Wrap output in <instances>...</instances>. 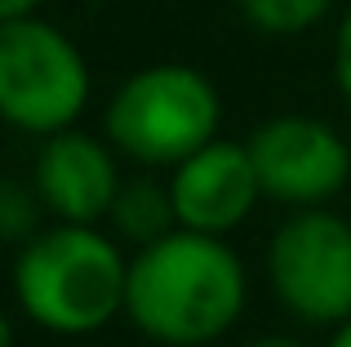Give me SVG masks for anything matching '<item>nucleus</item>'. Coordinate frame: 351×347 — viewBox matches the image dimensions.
Wrapping results in <instances>:
<instances>
[{"instance_id": "nucleus-1", "label": "nucleus", "mask_w": 351, "mask_h": 347, "mask_svg": "<svg viewBox=\"0 0 351 347\" xmlns=\"http://www.w3.org/2000/svg\"><path fill=\"white\" fill-rule=\"evenodd\" d=\"M249 303L245 259L227 236L173 227L129 254L125 321L156 347H209Z\"/></svg>"}, {"instance_id": "nucleus-2", "label": "nucleus", "mask_w": 351, "mask_h": 347, "mask_svg": "<svg viewBox=\"0 0 351 347\" xmlns=\"http://www.w3.org/2000/svg\"><path fill=\"white\" fill-rule=\"evenodd\" d=\"M129 254L103 223H58L14 250L18 316L45 334L85 339L125 316Z\"/></svg>"}, {"instance_id": "nucleus-3", "label": "nucleus", "mask_w": 351, "mask_h": 347, "mask_svg": "<svg viewBox=\"0 0 351 347\" xmlns=\"http://www.w3.org/2000/svg\"><path fill=\"white\" fill-rule=\"evenodd\" d=\"M223 94L191 62H152L112 89L103 134L125 160L143 169H173L218 139Z\"/></svg>"}, {"instance_id": "nucleus-4", "label": "nucleus", "mask_w": 351, "mask_h": 347, "mask_svg": "<svg viewBox=\"0 0 351 347\" xmlns=\"http://www.w3.org/2000/svg\"><path fill=\"white\" fill-rule=\"evenodd\" d=\"M94 76L80 45L58 23L0 18V116L18 134L49 139L85 116Z\"/></svg>"}, {"instance_id": "nucleus-5", "label": "nucleus", "mask_w": 351, "mask_h": 347, "mask_svg": "<svg viewBox=\"0 0 351 347\" xmlns=\"http://www.w3.org/2000/svg\"><path fill=\"white\" fill-rule=\"evenodd\" d=\"M267 285L302 325L334 330L351 316V223L329 205L289 209L267 241Z\"/></svg>"}, {"instance_id": "nucleus-6", "label": "nucleus", "mask_w": 351, "mask_h": 347, "mask_svg": "<svg viewBox=\"0 0 351 347\" xmlns=\"http://www.w3.org/2000/svg\"><path fill=\"white\" fill-rule=\"evenodd\" d=\"M263 196L285 209H311L334 205L351 182V143L329 121L307 112H280L267 116L249 134Z\"/></svg>"}, {"instance_id": "nucleus-7", "label": "nucleus", "mask_w": 351, "mask_h": 347, "mask_svg": "<svg viewBox=\"0 0 351 347\" xmlns=\"http://www.w3.org/2000/svg\"><path fill=\"white\" fill-rule=\"evenodd\" d=\"M165 182H169L178 227L209 236L240 232L254 218L258 200H267L254 156H249V143H232L223 134L205 143L200 152H191L187 160H178Z\"/></svg>"}, {"instance_id": "nucleus-8", "label": "nucleus", "mask_w": 351, "mask_h": 347, "mask_svg": "<svg viewBox=\"0 0 351 347\" xmlns=\"http://www.w3.org/2000/svg\"><path fill=\"white\" fill-rule=\"evenodd\" d=\"M32 187L45 214L58 223H107L120 187H125L120 152L107 143V134L98 139V134H85L71 125L62 134L40 139Z\"/></svg>"}, {"instance_id": "nucleus-9", "label": "nucleus", "mask_w": 351, "mask_h": 347, "mask_svg": "<svg viewBox=\"0 0 351 347\" xmlns=\"http://www.w3.org/2000/svg\"><path fill=\"white\" fill-rule=\"evenodd\" d=\"M112 232L120 241L138 245H152L160 236H169L178 227V214H173V196H169V182H156V178H125L116 205H112Z\"/></svg>"}, {"instance_id": "nucleus-10", "label": "nucleus", "mask_w": 351, "mask_h": 347, "mask_svg": "<svg viewBox=\"0 0 351 347\" xmlns=\"http://www.w3.org/2000/svg\"><path fill=\"white\" fill-rule=\"evenodd\" d=\"M236 9L263 36H302L334 9V0H236Z\"/></svg>"}, {"instance_id": "nucleus-11", "label": "nucleus", "mask_w": 351, "mask_h": 347, "mask_svg": "<svg viewBox=\"0 0 351 347\" xmlns=\"http://www.w3.org/2000/svg\"><path fill=\"white\" fill-rule=\"evenodd\" d=\"M40 214H45V205H40V196H36L32 182L9 178L5 187H0V236H5L14 250L23 241H32V236L45 227Z\"/></svg>"}, {"instance_id": "nucleus-12", "label": "nucleus", "mask_w": 351, "mask_h": 347, "mask_svg": "<svg viewBox=\"0 0 351 347\" xmlns=\"http://www.w3.org/2000/svg\"><path fill=\"white\" fill-rule=\"evenodd\" d=\"M334 85L343 94V103L351 107V9L343 14V23L334 32Z\"/></svg>"}, {"instance_id": "nucleus-13", "label": "nucleus", "mask_w": 351, "mask_h": 347, "mask_svg": "<svg viewBox=\"0 0 351 347\" xmlns=\"http://www.w3.org/2000/svg\"><path fill=\"white\" fill-rule=\"evenodd\" d=\"M45 0H0V18H32L40 14Z\"/></svg>"}, {"instance_id": "nucleus-14", "label": "nucleus", "mask_w": 351, "mask_h": 347, "mask_svg": "<svg viewBox=\"0 0 351 347\" xmlns=\"http://www.w3.org/2000/svg\"><path fill=\"white\" fill-rule=\"evenodd\" d=\"M240 347H307L302 339H285V334H263V339H249Z\"/></svg>"}, {"instance_id": "nucleus-15", "label": "nucleus", "mask_w": 351, "mask_h": 347, "mask_svg": "<svg viewBox=\"0 0 351 347\" xmlns=\"http://www.w3.org/2000/svg\"><path fill=\"white\" fill-rule=\"evenodd\" d=\"M325 347H351V316L343 325H334V330H329V339H325Z\"/></svg>"}]
</instances>
